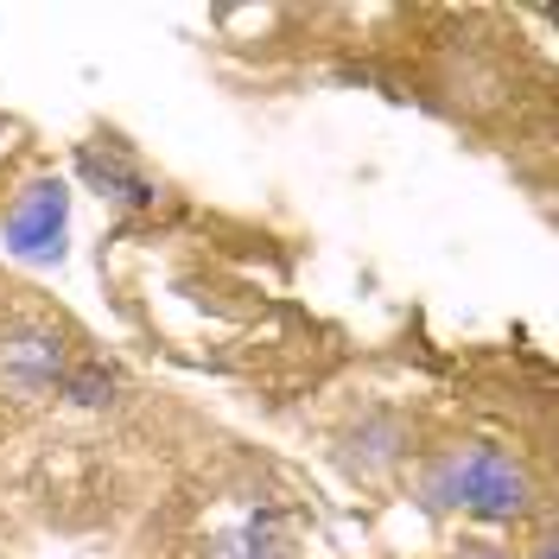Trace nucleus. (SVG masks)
<instances>
[{"label": "nucleus", "mask_w": 559, "mask_h": 559, "mask_svg": "<svg viewBox=\"0 0 559 559\" xmlns=\"http://www.w3.org/2000/svg\"><path fill=\"white\" fill-rule=\"evenodd\" d=\"M527 559H559V554H554V522H540V540L527 547Z\"/></svg>", "instance_id": "obj_5"}, {"label": "nucleus", "mask_w": 559, "mask_h": 559, "mask_svg": "<svg viewBox=\"0 0 559 559\" xmlns=\"http://www.w3.org/2000/svg\"><path fill=\"white\" fill-rule=\"evenodd\" d=\"M414 502L439 522V515H471L484 527H522V522H554L547 515V484L522 452L489 445L471 432H439L414 445L407 464Z\"/></svg>", "instance_id": "obj_1"}, {"label": "nucleus", "mask_w": 559, "mask_h": 559, "mask_svg": "<svg viewBox=\"0 0 559 559\" xmlns=\"http://www.w3.org/2000/svg\"><path fill=\"white\" fill-rule=\"evenodd\" d=\"M70 166H76V178H83L108 210H159V178L146 173V159H140L121 134L83 140V146L70 153Z\"/></svg>", "instance_id": "obj_3"}, {"label": "nucleus", "mask_w": 559, "mask_h": 559, "mask_svg": "<svg viewBox=\"0 0 559 559\" xmlns=\"http://www.w3.org/2000/svg\"><path fill=\"white\" fill-rule=\"evenodd\" d=\"M0 248L7 261L26 267H58L70 248V185L58 173H38L13 191V204L0 216Z\"/></svg>", "instance_id": "obj_2"}, {"label": "nucleus", "mask_w": 559, "mask_h": 559, "mask_svg": "<svg viewBox=\"0 0 559 559\" xmlns=\"http://www.w3.org/2000/svg\"><path fill=\"white\" fill-rule=\"evenodd\" d=\"M445 559H509V554H502V547H489V540H457Z\"/></svg>", "instance_id": "obj_4"}]
</instances>
